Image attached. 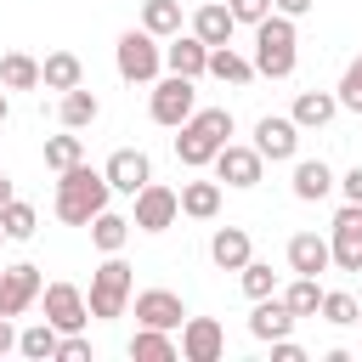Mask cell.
<instances>
[{
    "mask_svg": "<svg viewBox=\"0 0 362 362\" xmlns=\"http://www.w3.org/2000/svg\"><path fill=\"white\" fill-rule=\"evenodd\" d=\"M294 45H300V40H294V17H283V11L260 17V23H255V74H266V79H288L294 62H300Z\"/></svg>",
    "mask_w": 362,
    "mask_h": 362,
    "instance_id": "cell-3",
    "label": "cell"
},
{
    "mask_svg": "<svg viewBox=\"0 0 362 362\" xmlns=\"http://www.w3.org/2000/svg\"><path fill=\"white\" fill-rule=\"evenodd\" d=\"M57 356H62V362H90V339L62 334V339H57Z\"/></svg>",
    "mask_w": 362,
    "mask_h": 362,
    "instance_id": "cell-39",
    "label": "cell"
},
{
    "mask_svg": "<svg viewBox=\"0 0 362 362\" xmlns=\"http://www.w3.org/2000/svg\"><path fill=\"white\" fill-rule=\"evenodd\" d=\"M288 266H294L300 277H317V272L334 266V243L317 238V232H294V238H288Z\"/></svg>",
    "mask_w": 362,
    "mask_h": 362,
    "instance_id": "cell-17",
    "label": "cell"
},
{
    "mask_svg": "<svg viewBox=\"0 0 362 362\" xmlns=\"http://www.w3.org/2000/svg\"><path fill=\"white\" fill-rule=\"evenodd\" d=\"M232 28H238L232 6H198V11H192V34H198L204 45H226Z\"/></svg>",
    "mask_w": 362,
    "mask_h": 362,
    "instance_id": "cell-24",
    "label": "cell"
},
{
    "mask_svg": "<svg viewBox=\"0 0 362 362\" xmlns=\"http://www.w3.org/2000/svg\"><path fill=\"white\" fill-rule=\"evenodd\" d=\"M272 11H283V17H305L311 0H272Z\"/></svg>",
    "mask_w": 362,
    "mask_h": 362,
    "instance_id": "cell-42",
    "label": "cell"
},
{
    "mask_svg": "<svg viewBox=\"0 0 362 362\" xmlns=\"http://www.w3.org/2000/svg\"><path fill=\"white\" fill-rule=\"evenodd\" d=\"M272 356H277V362H305V351H300L288 334H283V339H272Z\"/></svg>",
    "mask_w": 362,
    "mask_h": 362,
    "instance_id": "cell-40",
    "label": "cell"
},
{
    "mask_svg": "<svg viewBox=\"0 0 362 362\" xmlns=\"http://www.w3.org/2000/svg\"><path fill=\"white\" fill-rule=\"evenodd\" d=\"M40 294H45V283H40V266L34 260H17V266L0 272V317H23Z\"/></svg>",
    "mask_w": 362,
    "mask_h": 362,
    "instance_id": "cell-7",
    "label": "cell"
},
{
    "mask_svg": "<svg viewBox=\"0 0 362 362\" xmlns=\"http://www.w3.org/2000/svg\"><path fill=\"white\" fill-rule=\"evenodd\" d=\"M130 226H136V221H124V215H113V209H102V215L90 221V243H96L102 255H119V249L130 243Z\"/></svg>",
    "mask_w": 362,
    "mask_h": 362,
    "instance_id": "cell-28",
    "label": "cell"
},
{
    "mask_svg": "<svg viewBox=\"0 0 362 362\" xmlns=\"http://www.w3.org/2000/svg\"><path fill=\"white\" fill-rule=\"evenodd\" d=\"M283 300H288V311H294V317L322 311V288H317V277H300V272H294V283L283 288Z\"/></svg>",
    "mask_w": 362,
    "mask_h": 362,
    "instance_id": "cell-33",
    "label": "cell"
},
{
    "mask_svg": "<svg viewBox=\"0 0 362 362\" xmlns=\"http://www.w3.org/2000/svg\"><path fill=\"white\" fill-rule=\"evenodd\" d=\"M96 113H102V102H96L85 85L62 90V130H85V124H96Z\"/></svg>",
    "mask_w": 362,
    "mask_h": 362,
    "instance_id": "cell-30",
    "label": "cell"
},
{
    "mask_svg": "<svg viewBox=\"0 0 362 362\" xmlns=\"http://www.w3.org/2000/svg\"><path fill=\"white\" fill-rule=\"evenodd\" d=\"M288 187H294V198L317 204V198H328V192H334L339 181H334V170H328L322 158H300V164H294V181H288Z\"/></svg>",
    "mask_w": 362,
    "mask_h": 362,
    "instance_id": "cell-21",
    "label": "cell"
},
{
    "mask_svg": "<svg viewBox=\"0 0 362 362\" xmlns=\"http://www.w3.org/2000/svg\"><path fill=\"white\" fill-rule=\"evenodd\" d=\"M226 136H232V113L226 107H198L181 124V136H175V158L187 170H204V164H215V153L226 147Z\"/></svg>",
    "mask_w": 362,
    "mask_h": 362,
    "instance_id": "cell-2",
    "label": "cell"
},
{
    "mask_svg": "<svg viewBox=\"0 0 362 362\" xmlns=\"http://www.w3.org/2000/svg\"><path fill=\"white\" fill-rule=\"evenodd\" d=\"M130 288H136V277H130V266L119 260V255H107L96 272H90V317L96 322H107V317H124V305H130Z\"/></svg>",
    "mask_w": 362,
    "mask_h": 362,
    "instance_id": "cell-4",
    "label": "cell"
},
{
    "mask_svg": "<svg viewBox=\"0 0 362 362\" xmlns=\"http://www.w3.org/2000/svg\"><path fill=\"white\" fill-rule=\"evenodd\" d=\"M0 243H6V226H0Z\"/></svg>",
    "mask_w": 362,
    "mask_h": 362,
    "instance_id": "cell-46",
    "label": "cell"
},
{
    "mask_svg": "<svg viewBox=\"0 0 362 362\" xmlns=\"http://www.w3.org/2000/svg\"><path fill=\"white\" fill-rule=\"evenodd\" d=\"M40 85H45V90H74V85H85V62H79L74 51H51V57L40 62Z\"/></svg>",
    "mask_w": 362,
    "mask_h": 362,
    "instance_id": "cell-22",
    "label": "cell"
},
{
    "mask_svg": "<svg viewBox=\"0 0 362 362\" xmlns=\"http://www.w3.org/2000/svg\"><path fill=\"white\" fill-rule=\"evenodd\" d=\"M0 226H6V238H34V226H40V215H34V204H23V198H11L6 209H0Z\"/></svg>",
    "mask_w": 362,
    "mask_h": 362,
    "instance_id": "cell-34",
    "label": "cell"
},
{
    "mask_svg": "<svg viewBox=\"0 0 362 362\" xmlns=\"http://www.w3.org/2000/svg\"><path fill=\"white\" fill-rule=\"evenodd\" d=\"M339 192H345V204H362V164H356V170H345Z\"/></svg>",
    "mask_w": 362,
    "mask_h": 362,
    "instance_id": "cell-41",
    "label": "cell"
},
{
    "mask_svg": "<svg viewBox=\"0 0 362 362\" xmlns=\"http://www.w3.org/2000/svg\"><path fill=\"white\" fill-rule=\"evenodd\" d=\"M260 170H266L260 147H238V141H226V147L215 153V175H221L226 187H260Z\"/></svg>",
    "mask_w": 362,
    "mask_h": 362,
    "instance_id": "cell-13",
    "label": "cell"
},
{
    "mask_svg": "<svg viewBox=\"0 0 362 362\" xmlns=\"http://www.w3.org/2000/svg\"><path fill=\"white\" fill-rule=\"evenodd\" d=\"M294 322H300V317L288 311L283 294H266V300H255V311H249V334H255V339H283Z\"/></svg>",
    "mask_w": 362,
    "mask_h": 362,
    "instance_id": "cell-18",
    "label": "cell"
},
{
    "mask_svg": "<svg viewBox=\"0 0 362 362\" xmlns=\"http://www.w3.org/2000/svg\"><path fill=\"white\" fill-rule=\"evenodd\" d=\"M175 215H181V192H170V187H158V181H147L141 192H136V232H170L175 226Z\"/></svg>",
    "mask_w": 362,
    "mask_h": 362,
    "instance_id": "cell-8",
    "label": "cell"
},
{
    "mask_svg": "<svg viewBox=\"0 0 362 362\" xmlns=\"http://www.w3.org/2000/svg\"><path fill=\"white\" fill-rule=\"evenodd\" d=\"M209 260H215L221 272H243V266L255 260V243H249V232H243V226H221V232L209 238Z\"/></svg>",
    "mask_w": 362,
    "mask_h": 362,
    "instance_id": "cell-19",
    "label": "cell"
},
{
    "mask_svg": "<svg viewBox=\"0 0 362 362\" xmlns=\"http://www.w3.org/2000/svg\"><path fill=\"white\" fill-rule=\"evenodd\" d=\"M328 243H334V266L339 272H362V204H345L334 215Z\"/></svg>",
    "mask_w": 362,
    "mask_h": 362,
    "instance_id": "cell-10",
    "label": "cell"
},
{
    "mask_svg": "<svg viewBox=\"0 0 362 362\" xmlns=\"http://www.w3.org/2000/svg\"><path fill=\"white\" fill-rule=\"evenodd\" d=\"M0 85H6V90H34V85H40V62H34L28 51H6V57H0Z\"/></svg>",
    "mask_w": 362,
    "mask_h": 362,
    "instance_id": "cell-29",
    "label": "cell"
},
{
    "mask_svg": "<svg viewBox=\"0 0 362 362\" xmlns=\"http://www.w3.org/2000/svg\"><path fill=\"white\" fill-rule=\"evenodd\" d=\"M107 192H113V181L79 158V164L62 170V181H57V215H62L68 226H90V221L107 209Z\"/></svg>",
    "mask_w": 362,
    "mask_h": 362,
    "instance_id": "cell-1",
    "label": "cell"
},
{
    "mask_svg": "<svg viewBox=\"0 0 362 362\" xmlns=\"http://www.w3.org/2000/svg\"><path fill=\"white\" fill-rule=\"evenodd\" d=\"M113 62H119V79H130V85H153L158 68H164V45H158V34L130 28V34H119Z\"/></svg>",
    "mask_w": 362,
    "mask_h": 362,
    "instance_id": "cell-5",
    "label": "cell"
},
{
    "mask_svg": "<svg viewBox=\"0 0 362 362\" xmlns=\"http://www.w3.org/2000/svg\"><path fill=\"white\" fill-rule=\"evenodd\" d=\"M322 317H328L334 328H345V322H362V305H356L345 288H334V294H322Z\"/></svg>",
    "mask_w": 362,
    "mask_h": 362,
    "instance_id": "cell-36",
    "label": "cell"
},
{
    "mask_svg": "<svg viewBox=\"0 0 362 362\" xmlns=\"http://www.w3.org/2000/svg\"><path fill=\"white\" fill-rule=\"evenodd\" d=\"M147 113H153V124H170V130H181V124L198 113V90H192V79H187V74H170V79H158V85H153V102H147Z\"/></svg>",
    "mask_w": 362,
    "mask_h": 362,
    "instance_id": "cell-6",
    "label": "cell"
},
{
    "mask_svg": "<svg viewBox=\"0 0 362 362\" xmlns=\"http://www.w3.org/2000/svg\"><path fill=\"white\" fill-rule=\"evenodd\" d=\"M130 356H136V362H175L181 345L170 339V328H141V322H136V334H130Z\"/></svg>",
    "mask_w": 362,
    "mask_h": 362,
    "instance_id": "cell-23",
    "label": "cell"
},
{
    "mask_svg": "<svg viewBox=\"0 0 362 362\" xmlns=\"http://www.w3.org/2000/svg\"><path fill=\"white\" fill-rule=\"evenodd\" d=\"M255 147H260V158H272V164H288V158L300 153V124H294V119H277V113H266V119L255 124Z\"/></svg>",
    "mask_w": 362,
    "mask_h": 362,
    "instance_id": "cell-12",
    "label": "cell"
},
{
    "mask_svg": "<svg viewBox=\"0 0 362 362\" xmlns=\"http://www.w3.org/2000/svg\"><path fill=\"white\" fill-rule=\"evenodd\" d=\"M334 113H339V96H334V90H300V96H294V113H288V119H294L300 130H322V124H328Z\"/></svg>",
    "mask_w": 362,
    "mask_h": 362,
    "instance_id": "cell-20",
    "label": "cell"
},
{
    "mask_svg": "<svg viewBox=\"0 0 362 362\" xmlns=\"http://www.w3.org/2000/svg\"><path fill=\"white\" fill-rule=\"evenodd\" d=\"M6 119H11V102H6V90H0V124H6Z\"/></svg>",
    "mask_w": 362,
    "mask_h": 362,
    "instance_id": "cell-45",
    "label": "cell"
},
{
    "mask_svg": "<svg viewBox=\"0 0 362 362\" xmlns=\"http://www.w3.org/2000/svg\"><path fill=\"white\" fill-rule=\"evenodd\" d=\"M45 322H57L62 334H79L85 322H90V300L74 288V283H45Z\"/></svg>",
    "mask_w": 362,
    "mask_h": 362,
    "instance_id": "cell-9",
    "label": "cell"
},
{
    "mask_svg": "<svg viewBox=\"0 0 362 362\" xmlns=\"http://www.w3.org/2000/svg\"><path fill=\"white\" fill-rule=\"evenodd\" d=\"M102 175L113 181V192H130V198H136V192L153 181V158H147L141 147H119V153L102 164Z\"/></svg>",
    "mask_w": 362,
    "mask_h": 362,
    "instance_id": "cell-14",
    "label": "cell"
},
{
    "mask_svg": "<svg viewBox=\"0 0 362 362\" xmlns=\"http://www.w3.org/2000/svg\"><path fill=\"white\" fill-rule=\"evenodd\" d=\"M57 339H62V328L40 317V322H28V328L17 334V351H23L28 362H51V356H57Z\"/></svg>",
    "mask_w": 362,
    "mask_h": 362,
    "instance_id": "cell-27",
    "label": "cell"
},
{
    "mask_svg": "<svg viewBox=\"0 0 362 362\" xmlns=\"http://www.w3.org/2000/svg\"><path fill=\"white\" fill-rule=\"evenodd\" d=\"M6 351H17V328H11V317H0V356Z\"/></svg>",
    "mask_w": 362,
    "mask_h": 362,
    "instance_id": "cell-43",
    "label": "cell"
},
{
    "mask_svg": "<svg viewBox=\"0 0 362 362\" xmlns=\"http://www.w3.org/2000/svg\"><path fill=\"white\" fill-rule=\"evenodd\" d=\"M238 283H243V294H249V300H266V294H277V272H272L266 260H249V266L238 272Z\"/></svg>",
    "mask_w": 362,
    "mask_h": 362,
    "instance_id": "cell-35",
    "label": "cell"
},
{
    "mask_svg": "<svg viewBox=\"0 0 362 362\" xmlns=\"http://www.w3.org/2000/svg\"><path fill=\"white\" fill-rule=\"evenodd\" d=\"M181 356L187 362H221L226 356V328L215 317H187L181 322Z\"/></svg>",
    "mask_w": 362,
    "mask_h": 362,
    "instance_id": "cell-11",
    "label": "cell"
},
{
    "mask_svg": "<svg viewBox=\"0 0 362 362\" xmlns=\"http://www.w3.org/2000/svg\"><path fill=\"white\" fill-rule=\"evenodd\" d=\"M209 74L221 85H249L255 79V57H238L232 45H209Z\"/></svg>",
    "mask_w": 362,
    "mask_h": 362,
    "instance_id": "cell-25",
    "label": "cell"
},
{
    "mask_svg": "<svg viewBox=\"0 0 362 362\" xmlns=\"http://www.w3.org/2000/svg\"><path fill=\"white\" fill-rule=\"evenodd\" d=\"M164 68L198 79V74H209V45H204L198 34H170V45H164Z\"/></svg>",
    "mask_w": 362,
    "mask_h": 362,
    "instance_id": "cell-16",
    "label": "cell"
},
{
    "mask_svg": "<svg viewBox=\"0 0 362 362\" xmlns=\"http://www.w3.org/2000/svg\"><path fill=\"white\" fill-rule=\"evenodd\" d=\"M79 158H85V141H79L74 130H68V136H45V164H51L57 175H62V170H74Z\"/></svg>",
    "mask_w": 362,
    "mask_h": 362,
    "instance_id": "cell-32",
    "label": "cell"
},
{
    "mask_svg": "<svg viewBox=\"0 0 362 362\" xmlns=\"http://www.w3.org/2000/svg\"><path fill=\"white\" fill-rule=\"evenodd\" d=\"M226 6H232V17L249 23V28H255L260 17H272V0H226Z\"/></svg>",
    "mask_w": 362,
    "mask_h": 362,
    "instance_id": "cell-38",
    "label": "cell"
},
{
    "mask_svg": "<svg viewBox=\"0 0 362 362\" xmlns=\"http://www.w3.org/2000/svg\"><path fill=\"white\" fill-rule=\"evenodd\" d=\"M11 198H17V192H11V175H0V209H6Z\"/></svg>",
    "mask_w": 362,
    "mask_h": 362,
    "instance_id": "cell-44",
    "label": "cell"
},
{
    "mask_svg": "<svg viewBox=\"0 0 362 362\" xmlns=\"http://www.w3.org/2000/svg\"><path fill=\"white\" fill-rule=\"evenodd\" d=\"M181 215L215 221V215H221V181H187V187H181Z\"/></svg>",
    "mask_w": 362,
    "mask_h": 362,
    "instance_id": "cell-26",
    "label": "cell"
},
{
    "mask_svg": "<svg viewBox=\"0 0 362 362\" xmlns=\"http://www.w3.org/2000/svg\"><path fill=\"white\" fill-rule=\"evenodd\" d=\"M141 28L158 34V40L181 34V0H147V6H141Z\"/></svg>",
    "mask_w": 362,
    "mask_h": 362,
    "instance_id": "cell-31",
    "label": "cell"
},
{
    "mask_svg": "<svg viewBox=\"0 0 362 362\" xmlns=\"http://www.w3.org/2000/svg\"><path fill=\"white\" fill-rule=\"evenodd\" d=\"M136 322H141V328H181V322H187V305H181V294H170V288H141V294H136Z\"/></svg>",
    "mask_w": 362,
    "mask_h": 362,
    "instance_id": "cell-15",
    "label": "cell"
},
{
    "mask_svg": "<svg viewBox=\"0 0 362 362\" xmlns=\"http://www.w3.org/2000/svg\"><path fill=\"white\" fill-rule=\"evenodd\" d=\"M334 96H339V107L362 113V57H356V62L345 68V79H339V90H334Z\"/></svg>",
    "mask_w": 362,
    "mask_h": 362,
    "instance_id": "cell-37",
    "label": "cell"
}]
</instances>
